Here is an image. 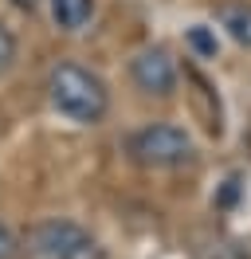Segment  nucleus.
I'll list each match as a JSON object with an SVG mask.
<instances>
[{
	"label": "nucleus",
	"instance_id": "1",
	"mask_svg": "<svg viewBox=\"0 0 251 259\" xmlns=\"http://www.w3.org/2000/svg\"><path fill=\"white\" fill-rule=\"evenodd\" d=\"M47 102L55 114L78 126H98L110 114V91L102 75H94L91 67L75 63V59H63L47 71Z\"/></svg>",
	"mask_w": 251,
	"mask_h": 259
},
{
	"label": "nucleus",
	"instance_id": "2",
	"mask_svg": "<svg viewBox=\"0 0 251 259\" xmlns=\"http://www.w3.org/2000/svg\"><path fill=\"white\" fill-rule=\"evenodd\" d=\"M24 255L28 259H106V251L82 224L51 216V220H39L35 228H28Z\"/></svg>",
	"mask_w": 251,
	"mask_h": 259
},
{
	"label": "nucleus",
	"instance_id": "3",
	"mask_svg": "<svg viewBox=\"0 0 251 259\" xmlns=\"http://www.w3.org/2000/svg\"><path fill=\"white\" fill-rule=\"evenodd\" d=\"M192 134L177 122H149L130 134V157L141 169H181L192 161Z\"/></svg>",
	"mask_w": 251,
	"mask_h": 259
},
{
	"label": "nucleus",
	"instance_id": "4",
	"mask_svg": "<svg viewBox=\"0 0 251 259\" xmlns=\"http://www.w3.org/2000/svg\"><path fill=\"white\" fill-rule=\"evenodd\" d=\"M130 79H134V87H138L141 95L169 98L173 91H177V82H181V67H177L169 48L149 44V48H141L138 55L130 59Z\"/></svg>",
	"mask_w": 251,
	"mask_h": 259
},
{
	"label": "nucleus",
	"instance_id": "5",
	"mask_svg": "<svg viewBox=\"0 0 251 259\" xmlns=\"http://www.w3.org/2000/svg\"><path fill=\"white\" fill-rule=\"evenodd\" d=\"M216 24L232 35L239 48H251V0H220Z\"/></svg>",
	"mask_w": 251,
	"mask_h": 259
},
{
	"label": "nucleus",
	"instance_id": "6",
	"mask_svg": "<svg viewBox=\"0 0 251 259\" xmlns=\"http://www.w3.org/2000/svg\"><path fill=\"white\" fill-rule=\"evenodd\" d=\"M59 32H82L94 16V0H47Z\"/></svg>",
	"mask_w": 251,
	"mask_h": 259
},
{
	"label": "nucleus",
	"instance_id": "7",
	"mask_svg": "<svg viewBox=\"0 0 251 259\" xmlns=\"http://www.w3.org/2000/svg\"><path fill=\"white\" fill-rule=\"evenodd\" d=\"M185 44H188V51H192L196 59H216V32H212V28L192 24L185 32Z\"/></svg>",
	"mask_w": 251,
	"mask_h": 259
},
{
	"label": "nucleus",
	"instance_id": "8",
	"mask_svg": "<svg viewBox=\"0 0 251 259\" xmlns=\"http://www.w3.org/2000/svg\"><path fill=\"white\" fill-rule=\"evenodd\" d=\"M16 51H20V44H16V32L0 20V75L8 71V67L16 63Z\"/></svg>",
	"mask_w": 251,
	"mask_h": 259
},
{
	"label": "nucleus",
	"instance_id": "9",
	"mask_svg": "<svg viewBox=\"0 0 251 259\" xmlns=\"http://www.w3.org/2000/svg\"><path fill=\"white\" fill-rule=\"evenodd\" d=\"M235 200H239V177H228L224 189L216 193V208H232Z\"/></svg>",
	"mask_w": 251,
	"mask_h": 259
},
{
	"label": "nucleus",
	"instance_id": "10",
	"mask_svg": "<svg viewBox=\"0 0 251 259\" xmlns=\"http://www.w3.org/2000/svg\"><path fill=\"white\" fill-rule=\"evenodd\" d=\"M16 251H20V240H16V232L4 220H0V259H12Z\"/></svg>",
	"mask_w": 251,
	"mask_h": 259
},
{
	"label": "nucleus",
	"instance_id": "11",
	"mask_svg": "<svg viewBox=\"0 0 251 259\" xmlns=\"http://www.w3.org/2000/svg\"><path fill=\"white\" fill-rule=\"evenodd\" d=\"M8 4H12V8H20V12H35L44 0H8Z\"/></svg>",
	"mask_w": 251,
	"mask_h": 259
}]
</instances>
